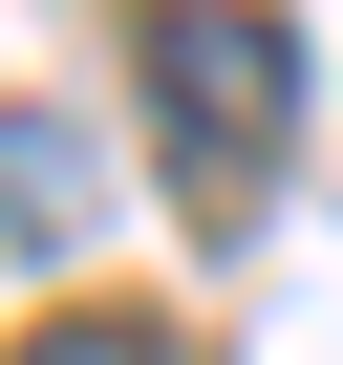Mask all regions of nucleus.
Returning a JSON list of instances; mask_svg holds the SVG:
<instances>
[{
  "instance_id": "f257e3e1",
  "label": "nucleus",
  "mask_w": 343,
  "mask_h": 365,
  "mask_svg": "<svg viewBox=\"0 0 343 365\" xmlns=\"http://www.w3.org/2000/svg\"><path fill=\"white\" fill-rule=\"evenodd\" d=\"M150 129H172L194 194H258L279 129H300V43L258 22V0H172V22H150Z\"/></svg>"
},
{
  "instance_id": "f03ea898",
  "label": "nucleus",
  "mask_w": 343,
  "mask_h": 365,
  "mask_svg": "<svg viewBox=\"0 0 343 365\" xmlns=\"http://www.w3.org/2000/svg\"><path fill=\"white\" fill-rule=\"evenodd\" d=\"M86 237V150L65 129H0V258H65Z\"/></svg>"
},
{
  "instance_id": "7ed1b4c3",
  "label": "nucleus",
  "mask_w": 343,
  "mask_h": 365,
  "mask_svg": "<svg viewBox=\"0 0 343 365\" xmlns=\"http://www.w3.org/2000/svg\"><path fill=\"white\" fill-rule=\"evenodd\" d=\"M22 365H172V344H150V322H43Z\"/></svg>"
}]
</instances>
